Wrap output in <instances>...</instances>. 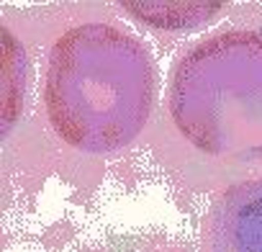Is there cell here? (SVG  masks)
Masks as SVG:
<instances>
[{
	"label": "cell",
	"instance_id": "6da1fadb",
	"mask_svg": "<svg viewBox=\"0 0 262 252\" xmlns=\"http://www.w3.org/2000/svg\"><path fill=\"white\" fill-rule=\"evenodd\" d=\"M155 72L144 47L108 24L70 29L49 54L47 113L54 132L85 152L126 147L152 111Z\"/></svg>",
	"mask_w": 262,
	"mask_h": 252
},
{
	"label": "cell",
	"instance_id": "7a4b0ae2",
	"mask_svg": "<svg viewBox=\"0 0 262 252\" xmlns=\"http://www.w3.org/2000/svg\"><path fill=\"white\" fill-rule=\"evenodd\" d=\"M170 111L201 152L262 157V34L226 31L195 44L175 67Z\"/></svg>",
	"mask_w": 262,
	"mask_h": 252
},
{
	"label": "cell",
	"instance_id": "3957f363",
	"mask_svg": "<svg viewBox=\"0 0 262 252\" xmlns=\"http://www.w3.org/2000/svg\"><path fill=\"white\" fill-rule=\"evenodd\" d=\"M211 252H262V178L231 185L211 226Z\"/></svg>",
	"mask_w": 262,
	"mask_h": 252
}]
</instances>
